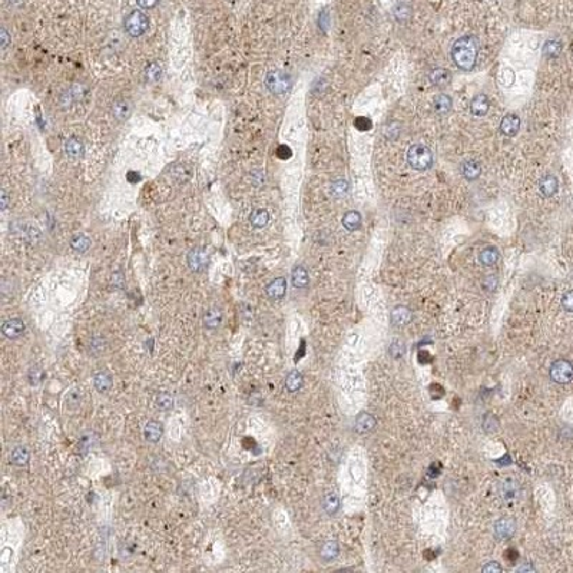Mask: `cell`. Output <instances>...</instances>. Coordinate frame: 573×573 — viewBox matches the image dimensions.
I'll return each instance as SVG.
<instances>
[{
  "label": "cell",
  "mask_w": 573,
  "mask_h": 573,
  "mask_svg": "<svg viewBox=\"0 0 573 573\" xmlns=\"http://www.w3.org/2000/svg\"><path fill=\"white\" fill-rule=\"evenodd\" d=\"M562 307L566 310L567 313H573V290H569L563 294L562 297Z\"/></svg>",
  "instance_id": "60d3db41"
},
{
  "label": "cell",
  "mask_w": 573,
  "mask_h": 573,
  "mask_svg": "<svg viewBox=\"0 0 573 573\" xmlns=\"http://www.w3.org/2000/svg\"><path fill=\"white\" fill-rule=\"evenodd\" d=\"M70 247H72V250L76 252H86L88 250H89V247H91V239L86 237L85 234H77V235H75V237L72 238V241H70Z\"/></svg>",
  "instance_id": "4dcf8cb0"
},
{
  "label": "cell",
  "mask_w": 573,
  "mask_h": 573,
  "mask_svg": "<svg viewBox=\"0 0 573 573\" xmlns=\"http://www.w3.org/2000/svg\"><path fill=\"white\" fill-rule=\"evenodd\" d=\"M433 108L434 111H436V113H439V115H446V113H448L450 111H452V108H453V100H452V98H450L448 95H446V93H439V95H436L433 99Z\"/></svg>",
  "instance_id": "ac0fdd59"
},
{
  "label": "cell",
  "mask_w": 573,
  "mask_h": 573,
  "mask_svg": "<svg viewBox=\"0 0 573 573\" xmlns=\"http://www.w3.org/2000/svg\"><path fill=\"white\" fill-rule=\"evenodd\" d=\"M520 131V118L515 113H507L500 122V132L504 136H516Z\"/></svg>",
  "instance_id": "9c48e42d"
},
{
  "label": "cell",
  "mask_w": 573,
  "mask_h": 573,
  "mask_svg": "<svg viewBox=\"0 0 573 573\" xmlns=\"http://www.w3.org/2000/svg\"><path fill=\"white\" fill-rule=\"evenodd\" d=\"M43 377H45V373L40 367H32L29 371V381L32 385L39 384L43 380Z\"/></svg>",
  "instance_id": "74e56055"
},
{
  "label": "cell",
  "mask_w": 573,
  "mask_h": 573,
  "mask_svg": "<svg viewBox=\"0 0 573 573\" xmlns=\"http://www.w3.org/2000/svg\"><path fill=\"white\" fill-rule=\"evenodd\" d=\"M341 222H343V227L347 231H357L361 227L363 218H361V214L358 211H349V212L344 214Z\"/></svg>",
  "instance_id": "7402d4cb"
},
{
  "label": "cell",
  "mask_w": 573,
  "mask_h": 573,
  "mask_svg": "<svg viewBox=\"0 0 573 573\" xmlns=\"http://www.w3.org/2000/svg\"><path fill=\"white\" fill-rule=\"evenodd\" d=\"M275 154H277V156L280 158V159H290L291 156H293V151H291V148L286 147V145H280V147L277 148V151H275Z\"/></svg>",
  "instance_id": "b9f144b4"
},
{
  "label": "cell",
  "mask_w": 573,
  "mask_h": 573,
  "mask_svg": "<svg viewBox=\"0 0 573 573\" xmlns=\"http://www.w3.org/2000/svg\"><path fill=\"white\" fill-rule=\"evenodd\" d=\"M7 208V194L6 191H2V211H6Z\"/></svg>",
  "instance_id": "c3c4849f"
},
{
  "label": "cell",
  "mask_w": 573,
  "mask_h": 573,
  "mask_svg": "<svg viewBox=\"0 0 573 573\" xmlns=\"http://www.w3.org/2000/svg\"><path fill=\"white\" fill-rule=\"evenodd\" d=\"M499 257H500V254H499V250L496 247H487V248H483L482 251L479 252V261H480V264L486 267L495 265L499 261Z\"/></svg>",
  "instance_id": "603a6c76"
},
{
  "label": "cell",
  "mask_w": 573,
  "mask_h": 573,
  "mask_svg": "<svg viewBox=\"0 0 573 573\" xmlns=\"http://www.w3.org/2000/svg\"><path fill=\"white\" fill-rule=\"evenodd\" d=\"M0 42H2V49L5 50L9 46V43H10V36H9V33H7V30L5 28L2 29V32H0Z\"/></svg>",
  "instance_id": "bcb514c9"
},
{
  "label": "cell",
  "mask_w": 573,
  "mask_h": 573,
  "mask_svg": "<svg viewBox=\"0 0 573 573\" xmlns=\"http://www.w3.org/2000/svg\"><path fill=\"white\" fill-rule=\"evenodd\" d=\"M145 77L148 82H158L162 77V68L156 62L149 63L145 69Z\"/></svg>",
  "instance_id": "e575fe53"
},
{
  "label": "cell",
  "mask_w": 573,
  "mask_h": 573,
  "mask_svg": "<svg viewBox=\"0 0 573 573\" xmlns=\"http://www.w3.org/2000/svg\"><path fill=\"white\" fill-rule=\"evenodd\" d=\"M304 384V377L298 370L290 371L285 377V387L288 392L295 393L300 390L301 387Z\"/></svg>",
  "instance_id": "d4e9b609"
},
{
  "label": "cell",
  "mask_w": 573,
  "mask_h": 573,
  "mask_svg": "<svg viewBox=\"0 0 573 573\" xmlns=\"http://www.w3.org/2000/svg\"><path fill=\"white\" fill-rule=\"evenodd\" d=\"M25 322L22 321L21 318H10V320H7V321L3 322V325H2V333H3V336L7 337V338H10V340H14V338H19V337L25 333Z\"/></svg>",
  "instance_id": "ba28073f"
},
{
  "label": "cell",
  "mask_w": 573,
  "mask_h": 573,
  "mask_svg": "<svg viewBox=\"0 0 573 573\" xmlns=\"http://www.w3.org/2000/svg\"><path fill=\"white\" fill-rule=\"evenodd\" d=\"M407 162L416 171H427L433 167V154L430 148L423 144H414L407 152Z\"/></svg>",
  "instance_id": "7a4b0ae2"
},
{
  "label": "cell",
  "mask_w": 573,
  "mask_h": 573,
  "mask_svg": "<svg viewBox=\"0 0 573 573\" xmlns=\"http://www.w3.org/2000/svg\"><path fill=\"white\" fill-rule=\"evenodd\" d=\"M479 46L472 36L459 37L452 46V59L461 70H472L477 60Z\"/></svg>",
  "instance_id": "6da1fadb"
},
{
  "label": "cell",
  "mask_w": 573,
  "mask_h": 573,
  "mask_svg": "<svg viewBox=\"0 0 573 573\" xmlns=\"http://www.w3.org/2000/svg\"><path fill=\"white\" fill-rule=\"evenodd\" d=\"M136 3L142 9H154L159 3V0H136Z\"/></svg>",
  "instance_id": "f6af8a7d"
},
{
  "label": "cell",
  "mask_w": 573,
  "mask_h": 573,
  "mask_svg": "<svg viewBox=\"0 0 573 573\" xmlns=\"http://www.w3.org/2000/svg\"><path fill=\"white\" fill-rule=\"evenodd\" d=\"M550 378L558 384H567L573 380V364L567 360H558L550 367Z\"/></svg>",
  "instance_id": "5b68a950"
},
{
  "label": "cell",
  "mask_w": 573,
  "mask_h": 573,
  "mask_svg": "<svg viewBox=\"0 0 573 573\" xmlns=\"http://www.w3.org/2000/svg\"><path fill=\"white\" fill-rule=\"evenodd\" d=\"M376 427V419L370 413H360L356 417V432L369 433Z\"/></svg>",
  "instance_id": "2e32d148"
},
{
  "label": "cell",
  "mask_w": 573,
  "mask_h": 573,
  "mask_svg": "<svg viewBox=\"0 0 573 573\" xmlns=\"http://www.w3.org/2000/svg\"><path fill=\"white\" fill-rule=\"evenodd\" d=\"M126 176H128V179H129L131 182L140 181V175L136 174V172H128V175H126Z\"/></svg>",
  "instance_id": "7dc6e473"
},
{
  "label": "cell",
  "mask_w": 573,
  "mask_h": 573,
  "mask_svg": "<svg viewBox=\"0 0 573 573\" xmlns=\"http://www.w3.org/2000/svg\"><path fill=\"white\" fill-rule=\"evenodd\" d=\"M222 320H224L222 311L219 308L212 307L210 310H207V313L203 315V325H205V329L215 330L222 324Z\"/></svg>",
  "instance_id": "5bb4252c"
},
{
  "label": "cell",
  "mask_w": 573,
  "mask_h": 573,
  "mask_svg": "<svg viewBox=\"0 0 573 573\" xmlns=\"http://www.w3.org/2000/svg\"><path fill=\"white\" fill-rule=\"evenodd\" d=\"M112 112L113 116L118 119V120H125L131 115V105H129V102L125 100V99H119V100H116L113 104Z\"/></svg>",
  "instance_id": "4316f807"
},
{
  "label": "cell",
  "mask_w": 573,
  "mask_h": 573,
  "mask_svg": "<svg viewBox=\"0 0 573 573\" xmlns=\"http://www.w3.org/2000/svg\"><path fill=\"white\" fill-rule=\"evenodd\" d=\"M250 222H251L254 228H258V230L267 227V224L270 222V214H268V211L262 210V208L255 210L251 214V217H250Z\"/></svg>",
  "instance_id": "83f0119b"
},
{
  "label": "cell",
  "mask_w": 573,
  "mask_h": 573,
  "mask_svg": "<svg viewBox=\"0 0 573 573\" xmlns=\"http://www.w3.org/2000/svg\"><path fill=\"white\" fill-rule=\"evenodd\" d=\"M291 281H293V285L295 288H305L310 282V277H308V271L305 270V267H294L293 273H291Z\"/></svg>",
  "instance_id": "44dd1931"
},
{
  "label": "cell",
  "mask_w": 573,
  "mask_h": 573,
  "mask_svg": "<svg viewBox=\"0 0 573 573\" xmlns=\"http://www.w3.org/2000/svg\"><path fill=\"white\" fill-rule=\"evenodd\" d=\"M490 109V100L486 95H476L475 98L472 99L470 102V112L473 113L475 116H484L486 113L489 112Z\"/></svg>",
  "instance_id": "4fadbf2b"
},
{
  "label": "cell",
  "mask_w": 573,
  "mask_h": 573,
  "mask_svg": "<svg viewBox=\"0 0 573 573\" xmlns=\"http://www.w3.org/2000/svg\"><path fill=\"white\" fill-rule=\"evenodd\" d=\"M559 189V181L555 175H546L539 182V191L546 198L553 196Z\"/></svg>",
  "instance_id": "8fae6325"
},
{
  "label": "cell",
  "mask_w": 573,
  "mask_h": 573,
  "mask_svg": "<svg viewBox=\"0 0 573 573\" xmlns=\"http://www.w3.org/2000/svg\"><path fill=\"white\" fill-rule=\"evenodd\" d=\"M461 171H463V176L467 181H476L480 176V174H482V167H480V163L477 161L470 159V161H466L463 163Z\"/></svg>",
  "instance_id": "cb8c5ba5"
},
{
  "label": "cell",
  "mask_w": 573,
  "mask_h": 573,
  "mask_svg": "<svg viewBox=\"0 0 573 573\" xmlns=\"http://www.w3.org/2000/svg\"><path fill=\"white\" fill-rule=\"evenodd\" d=\"M187 261H188V267L194 273H201L208 265L210 257L203 248H194L189 251Z\"/></svg>",
  "instance_id": "8992f818"
},
{
  "label": "cell",
  "mask_w": 573,
  "mask_h": 573,
  "mask_svg": "<svg viewBox=\"0 0 573 573\" xmlns=\"http://www.w3.org/2000/svg\"><path fill=\"white\" fill-rule=\"evenodd\" d=\"M340 553V546L337 543L336 540H329L325 542L321 547V558L324 560H333L336 559Z\"/></svg>",
  "instance_id": "1f68e13d"
},
{
  "label": "cell",
  "mask_w": 573,
  "mask_h": 573,
  "mask_svg": "<svg viewBox=\"0 0 573 573\" xmlns=\"http://www.w3.org/2000/svg\"><path fill=\"white\" fill-rule=\"evenodd\" d=\"M516 492H517V487L513 480H510V479H509V480H504L503 489H502V495L504 496V499H511V497L516 495Z\"/></svg>",
  "instance_id": "ab89813d"
},
{
  "label": "cell",
  "mask_w": 573,
  "mask_h": 573,
  "mask_svg": "<svg viewBox=\"0 0 573 573\" xmlns=\"http://www.w3.org/2000/svg\"><path fill=\"white\" fill-rule=\"evenodd\" d=\"M265 86L273 95H284L291 88V77L282 70L268 72L265 76Z\"/></svg>",
  "instance_id": "277c9868"
},
{
  "label": "cell",
  "mask_w": 573,
  "mask_h": 573,
  "mask_svg": "<svg viewBox=\"0 0 573 573\" xmlns=\"http://www.w3.org/2000/svg\"><path fill=\"white\" fill-rule=\"evenodd\" d=\"M149 29V17L142 10H133L126 16L125 30L132 37H139L145 35Z\"/></svg>",
  "instance_id": "3957f363"
},
{
  "label": "cell",
  "mask_w": 573,
  "mask_h": 573,
  "mask_svg": "<svg viewBox=\"0 0 573 573\" xmlns=\"http://www.w3.org/2000/svg\"><path fill=\"white\" fill-rule=\"evenodd\" d=\"M354 126H356V129L361 131V132H367L373 128V122H371V119L365 118V116H358L354 120Z\"/></svg>",
  "instance_id": "f35d334b"
},
{
  "label": "cell",
  "mask_w": 573,
  "mask_h": 573,
  "mask_svg": "<svg viewBox=\"0 0 573 573\" xmlns=\"http://www.w3.org/2000/svg\"><path fill=\"white\" fill-rule=\"evenodd\" d=\"M482 570L486 573H496V572L499 573L503 570V567L500 566L497 562H489L487 565H484V566L482 567Z\"/></svg>",
  "instance_id": "ee69618b"
},
{
  "label": "cell",
  "mask_w": 573,
  "mask_h": 573,
  "mask_svg": "<svg viewBox=\"0 0 573 573\" xmlns=\"http://www.w3.org/2000/svg\"><path fill=\"white\" fill-rule=\"evenodd\" d=\"M144 434H145V439L148 441L156 443V441L161 440L162 434H163V427L159 421L151 420V421H148L147 426L144 428Z\"/></svg>",
  "instance_id": "e0dca14e"
},
{
  "label": "cell",
  "mask_w": 573,
  "mask_h": 573,
  "mask_svg": "<svg viewBox=\"0 0 573 573\" xmlns=\"http://www.w3.org/2000/svg\"><path fill=\"white\" fill-rule=\"evenodd\" d=\"M413 320V313L404 305H397L393 308L392 311V321L394 325H407Z\"/></svg>",
  "instance_id": "9a60e30c"
},
{
  "label": "cell",
  "mask_w": 573,
  "mask_h": 573,
  "mask_svg": "<svg viewBox=\"0 0 573 573\" xmlns=\"http://www.w3.org/2000/svg\"><path fill=\"white\" fill-rule=\"evenodd\" d=\"M523 570H535V567L530 566V565H526V566H522L517 569V572H523Z\"/></svg>",
  "instance_id": "681fc988"
},
{
  "label": "cell",
  "mask_w": 573,
  "mask_h": 573,
  "mask_svg": "<svg viewBox=\"0 0 573 573\" xmlns=\"http://www.w3.org/2000/svg\"><path fill=\"white\" fill-rule=\"evenodd\" d=\"M517 523L513 517H502L495 523V536L499 540H506V539L513 538L516 533Z\"/></svg>",
  "instance_id": "52a82bcc"
},
{
  "label": "cell",
  "mask_w": 573,
  "mask_h": 573,
  "mask_svg": "<svg viewBox=\"0 0 573 573\" xmlns=\"http://www.w3.org/2000/svg\"><path fill=\"white\" fill-rule=\"evenodd\" d=\"M428 80L437 88H444L450 84L452 73L450 70L444 69V68H434L428 72Z\"/></svg>",
  "instance_id": "7c38bea8"
},
{
  "label": "cell",
  "mask_w": 573,
  "mask_h": 573,
  "mask_svg": "<svg viewBox=\"0 0 573 573\" xmlns=\"http://www.w3.org/2000/svg\"><path fill=\"white\" fill-rule=\"evenodd\" d=\"M65 152L68 156L77 159L80 156H84L85 154V147L84 142L77 138H69V139L65 142Z\"/></svg>",
  "instance_id": "d6986e66"
},
{
  "label": "cell",
  "mask_w": 573,
  "mask_h": 573,
  "mask_svg": "<svg viewBox=\"0 0 573 573\" xmlns=\"http://www.w3.org/2000/svg\"><path fill=\"white\" fill-rule=\"evenodd\" d=\"M330 194L334 198H343L349 194V183L345 179H337L330 187Z\"/></svg>",
  "instance_id": "d6a6232c"
},
{
  "label": "cell",
  "mask_w": 573,
  "mask_h": 573,
  "mask_svg": "<svg viewBox=\"0 0 573 573\" xmlns=\"http://www.w3.org/2000/svg\"><path fill=\"white\" fill-rule=\"evenodd\" d=\"M340 506H341L340 497L337 496V495H334V493H330V495H327V496L324 497L322 507H324L325 513L330 515V516L336 515L337 511L340 510Z\"/></svg>",
  "instance_id": "f546056e"
},
{
  "label": "cell",
  "mask_w": 573,
  "mask_h": 573,
  "mask_svg": "<svg viewBox=\"0 0 573 573\" xmlns=\"http://www.w3.org/2000/svg\"><path fill=\"white\" fill-rule=\"evenodd\" d=\"M93 384H95V388H96L98 392L100 393L109 392V390L112 388V384H113L112 376H111L109 373H106V371H99V373H96V374L93 376Z\"/></svg>",
  "instance_id": "ffe728a7"
},
{
  "label": "cell",
  "mask_w": 573,
  "mask_h": 573,
  "mask_svg": "<svg viewBox=\"0 0 573 573\" xmlns=\"http://www.w3.org/2000/svg\"><path fill=\"white\" fill-rule=\"evenodd\" d=\"M10 461H12L13 464H16V466H19V467L26 466L29 461L28 448L23 447V446H17V447H14L13 450H12V453H10Z\"/></svg>",
  "instance_id": "f1b7e54d"
},
{
  "label": "cell",
  "mask_w": 573,
  "mask_h": 573,
  "mask_svg": "<svg viewBox=\"0 0 573 573\" xmlns=\"http://www.w3.org/2000/svg\"><path fill=\"white\" fill-rule=\"evenodd\" d=\"M80 403H82V393H79L77 390H72L66 394V405L69 408H75Z\"/></svg>",
  "instance_id": "8d00e7d4"
},
{
  "label": "cell",
  "mask_w": 573,
  "mask_h": 573,
  "mask_svg": "<svg viewBox=\"0 0 573 573\" xmlns=\"http://www.w3.org/2000/svg\"><path fill=\"white\" fill-rule=\"evenodd\" d=\"M155 404H156V407H158L159 410H162V412H169V410L174 408V397H172L169 393H161V394L156 397Z\"/></svg>",
  "instance_id": "836d02e7"
},
{
  "label": "cell",
  "mask_w": 573,
  "mask_h": 573,
  "mask_svg": "<svg viewBox=\"0 0 573 573\" xmlns=\"http://www.w3.org/2000/svg\"><path fill=\"white\" fill-rule=\"evenodd\" d=\"M267 295L271 298V300H281L284 298V295L286 293V280L284 277H278L273 280L268 285H267Z\"/></svg>",
  "instance_id": "30bf717a"
},
{
  "label": "cell",
  "mask_w": 573,
  "mask_h": 573,
  "mask_svg": "<svg viewBox=\"0 0 573 573\" xmlns=\"http://www.w3.org/2000/svg\"><path fill=\"white\" fill-rule=\"evenodd\" d=\"M562 52V43L558 40H547L543 45V55L546 57H558Z\"/></svg>",
  "instance_id": "d590c367"
},
{
  "label": "cell",
  "mask_w": 573,
  "mask_h": 573,
  "mask_svg": "<svg viewBox=\"0 0 573 573\" xmlns=\"http://www.w3.org/2000/svg\"><path fill=\"white\" fill-rule=\"evenodd\" d=\"M412 14H413L412 6L407 5V3H404V2H399V3H396L394 7H393V16L396 17V21L397 22L404 23V22H407L410 17H412Z\"/></svg>",
  "instance_id": "484cf974"
},
{
  "label": "cell",
  "mask_w": 573,
  "mask_h": 573,
  "mask_svg": "<svg viewBox=\"0 0 573 573\" xmlns=\"http://www.w3.org/2000/svg\"><path fill=\"white\" fill-rule=\"evenodd\" d=\"M404 353H405V347L403 345V344L399 343V341H394V343H392V347H390V354H392V357H396V358H399V357L403 356Z\"/></svg>",
  "instance_id": "7bdbcfd3"
}]
</instances>
